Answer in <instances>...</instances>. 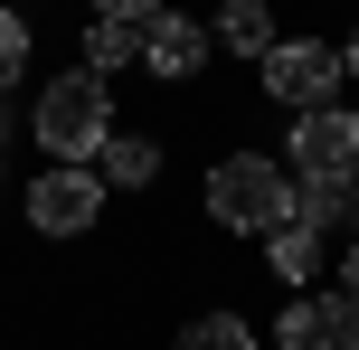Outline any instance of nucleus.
<instances>
[{"mask_svg":"<svg viewBox=\"0 0 359 350\" xmlns=\"http://www.w3.org/2000/svg\"><path fill=\"white\" fill-rule=\"evenodd\" d=\"M255 76H265L274 105L322 114V105H331V86H341V48H322V38H274V57H265Z\"/></svg>","mask_w":359,"mask_h":350,"instance_id":"5","label":"nucleus"},{"mask_svg":"<svg viewBox=\"0 0 359 350\" xmlns=\"http://www.w3.org/2000/svg\"><path fill=\"white\" fill-rule=\"evenodd\" d=\"M161 0H95V19H151Z\"/></svg>","mask_w":359,"mask_h":350,"instance_id":"15","label":"nucleus"},{"mask_svg":"<svg viewBox=\"0 0 359 350\" xmlns=\"http://www.w3.org/2000/svg\"><path fill=\"white\" fill-rule=\"evenodd\" d=\"M341 294L359 303V246H350V256H341Z\"/></svg>","mask_w":359,"mask_h":350,"instance_id":"16","label":"nucleus"},{"mask_svg":"<svg viewBox=\"0 0 359 350\" xmlns=\"http://www.w3.org/2000/svg\"><path fill=\"white\" fill-rule=\"evenodd\" d=\"M274 350H359V303L341 284H331V294H284Z\"/></svg>","mask_w":359,"mask_h":350,"instance_id":"6","label":"nucleus"},{"mask_svg":"<svg viewBox=\"0 0 359 350\" xmlns=\"http://www.w3.org/2000/svg\"><path fill=\"white\" fill-rule=\"evenodd\" d=\"M123 57H142V19H95V38H86V67L104 76V67H123Z\"/></svg>","mask_w":359,"mask_h":350,"instance_id":"12","label":"nucleus"},{"mask_svg":"<svg viewBox=\"0 0 359 350\" xmlns=\"http://www.w3.org/2000/svg\"><path fill=\"white\" fill-rule=\"evenodd\" d=\"M142 67L170 76V86H180V76H198V67H208V19L151 10V19H142Z\"/></svg>","mask_w":359,"mask_h":350,"instance_id":"7","label":"nucleus"},{"mask_svg":"<svg viewBox=\"0 0 359 350\" xmlns=\"http://www.w3.org/2000/svg\"><path fill=\"white\" fill-rule=\"evenodd\" d=\"M341 76H359V29H350V48H341Z\"/></svg>","mask_w":359,"mask_h":350,"instance_id":"17","label":"nucleus"},{"mask_svg":"<svg viewBox=\"0 0 359 350\" xmlns=\"http://www.w3.org/2000/svg\"><path fill=\"white\" fill-rule=\"evenodd\" d=\"M284 161H265V152H227V161L208 170V227H227V237H274L284 227Z\"/></svg>","mask_w":359,"mask_h":350,"instance_id":"2","label":"nucleus"},{"mask_svg":"<svg viewBox=\"0 0 359 350\" xmlns=\"http://www.w3.org/2000/svg\"><path fill=\"white\" fill-rule=\"evenodd\" d=\"M95 170H104V189L123 180V189H142L151 170H161V142H151V133H114L104 152H95Z\"/></svg>","mask_w":359,"mask_h":350,"instance_id":"10","label":"nucleus"},{"mask_svg":"<svg viewBox=\"0 0 359 350\" xmlns=\"http://www.w3.org/2000/svg\"><path fill=\"white\" fill-rule=\"evenodd\" d=\"M322 246H331L322 227H293V218H284V227L265 237V265H274V284H312V275H322Z\"/></svg>","mask_w":359,"mask_h":350,"instance_id":"9","label":"nucleus"},{"mask_svg":"<svg viewBox=\"0 0 359 350\" xmlns=\"http://www.w3.org/2000/svg\"><path fill=\"white\" fill-rule=\"evenodd\" d=\"M284 218H293V227H322V237H331L341 218H359V199H350V189H331V180H293Z\"/></svg>","mask_w":359,"mask_h":350,"instance_id":"11","label":"nucleus"},{"mask_svg":"<svg viewBox=\"0 0 359 350\" xmlns=\"http://www.w3.org/2000/svg\"><path fill=\"white\" fill-rule=\"evenodd\" d=\"M293 180H331L359 199V114L322 105V114H293Z\"/></svg>","mask_w":359,"mask_h":350,"instance_id":"4","label":"nucleus"},{"mask_svg":"<svg viewBox=\"0 0 359 350\" xmlns=\"http://www.w3.org/2000/svg\"><path fill=\"white\" fill-rule=\"evenodd\" d=\"M217 48H236V57L265 67V57H274V10H265V0H217Z\"/></svg>","mask_w":359,"mask_h":350,"instance_id":"8","label":"nucleus"},{"mask_svg":"<svg viewBox=\"0 0 359 350\" xmlns=\"http://www.w3.org/2000/svg\"><path fill=\"white\" fill-rule=\"evenodd\" d=\"M29 133L48 142V161H95V152L114 142L104 76H95V67H67V76H48V86H38V105H29Z\"/></svg>","mask_w":359,"mask_h":350,"instance_id":"1","label":"nucleus"},{"mask_svg":"<svg viewBox=\"0 0 359 350\" xmlns=\"http://www.w3.org/2000/svg\"><path fill=\"white\" fill-rule=\"evenodd\" d=\"M19 76H29V19H19L10 0H0V95H10Z\"/></svg>","mask_w":359,"mask_h":350,"instance_id":"14","label":"nucleus"},{"mask_svg":"<svg viewBox=\"0 0 359 350\" xmlns=\"http://www.w3.org/2000/svg\"><path fill=\"white\" fill-rule=\"evenodd\" d=\"M95 218H104V170L95 161H48L29 180V227L38 237H86Z\"/></svg>","mask_w":359,"mask_h":350,"instance_id":"3","label":"nucleus"},{"mask_svg":"<svg viewBox=\"0 0 359 350\" xmlns=\"http://www.w3.org/2000/svg\"><path fill=\"white\" fill-rule=\"evenodd\" d=\"M180 350H255V332H246L236 313H198L189 332H180Z\"/></svg>","mask_w":359,"mask_h":350,"instance_id":"13","label":"nucleus"}]
</instances>
